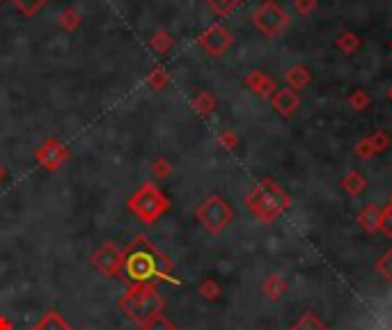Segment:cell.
<instances>
[{"mask_svg":"<svg viewBox=\"0 0 392 330\" xmlns=\"http://www.w3.org/2000/svg\"><path fill=\"white\" fill-rule=\"evenodd\" d=\"M124 273L135 282H147L149 278H170L172 264L170 259L156 250L144 236H138L133 243L129 245V250L124 252Z\"/></svg>","mask_w":392,"mask_h":330,"instance_id":"1","label":"cell"},{"mask_svg":"<svg viewBox=\"0 0 392 330\" xmlns=\"http://www.w3.org/2000/svg\"><path fill=\"white\" fill-rule=\"evenodd\" d=\"M248 213L252 218H257L259 223L273 225L289 206H292V197L285 188H280V184H275L273 179H261L254 184V188L248 192L243 199Z\"/></svg>","mask_w":392,"mask_h":330,"instance_id":"2","label":"cell"},{"mask_svg":"<svg viewBox=\"0 0 392 330\" xmlns=\"http://www.w3.org/2000/svg\"><path fill=\"white\" fill-rule=\"evenodd\" d=\"M165 298L151 282H135L127 294L120 298V309L131 321L142 326L151 316L163 314Z\"/></svg>","mask_w":392,"mask_h":330,"instance_id":"3","label":"cell"},{"mask_svg":"<svg viewBox=\"0 0 392 330\" xmlns=\"http://www.w3.org/2000/svg\"><path fill=\"white\" fill-rule=\"evenodd\" d=\"M127 206L135 218H140L142 223L151 225L170 209V199L156 184L147 182L127 199Z\"/></svg>","mask_w":392,"mask_h":330,"instance_id":"4","label":"cell"},{"mask_svg":"<svg viewBox=\"0 0 392 330\" xmlns=\"http://www.w3.org/2000/svg\"><path fill=\"white\" fill-rule=\"evenodd\" d=\"M195 218L209 234H220L223 230H227L234 220V209L225 197L209 195L197 204Z\"/></svg>","mask_w":392,"mask_h":330,"instance_id":"5","label":"cell"},{"mask_svg":"<svg viewBox=\"0 0 392 330\" xmlns=\"http://www.w3.org/2000/svg\"><path fill=\"white\" fill-rule=\"evenodd\" d=\"M252 23L266 39H275L289 28V14L275 0H264L252 12Z\"/></svg>","mask_w":392,"mask_h":330,"instance_id":"6","label":"cell"},{"mask_svg":"<svg viewBox=\"0 0 392 330\" xmlns=\"http://www.w3.org/2000/svg\"><path fill=\"white\" fill-rule=\"evenodd\" d=\"M232 41H234L232 32L227 30L223 23H213L197 34V46L202 48L206 55H211V58H220V55L232 46Z\"/></svg>","mask_w":392,"mask_h":330,"instance_id":"7","label":"cell"},{"mask_svg":"<svg viewBox=\"0 0 392 330\" xmlns=\"http://www.w3.org/2000/svg\"><path fill=\"white\" fill-rule=\"evenodd\" d=\"M34 158H37L41 168L58 170L69 161V149L60 140H55V138H46L37 147V151H34Z\"/></svg>","mask_w":392,"mask_h":330,"instance_id":"8","label":"cell"},{"mask_svg":"<svg viewBox=\"0 0 392 330\" xmlns=\"http://www.w3.org/2000/svg\"><path fill=\"white\" fill-rule=\"evenodd\" d=\"M92 264L94 268H99L103 275H115L124 264V252L115 243H103L99 250L92 254Z\"/></svg>","mask_w":392,"mask_h":330,"instance_id":"9","label":"cell"},{"mask_svg":"<svg viewBox=\"0 0 392 330\" xmlns=\"http://www.w3.org/2000/svg\"><path fill=\"white\" fill-rule=\"evenodd\" d=\"M271 103L273 108L278 110L280 117H285V120H289L296 110H298L301 106V96L294 92V89L289 87H282V89H275V94L271 96Z\"/></svg>","mask_w":392,"mask_h":330,"instance_id":"10","label":"cell"},{"mask_svg":"<svg viewBox=\"0 0 392 330\" xmlns=\"http://www.w3.org/2000/svg\"><path fill=\"white\" fill-rule=\"evenodd\" d=\"M243 82H246V87H250L254 94L264 96V99H266V96H273L275 89H278V85H275V80L271 78V76L264 74V72H259V69H252V72H248Z\"/></svg>","mask_w":392,"mask_h":330,"instance_id":"11","label":"cell"},{"mask_svg":"<svg viewBox=\"0 0 392 330\" xmlns=\"http://www.w3.org/2000/svg\"><path fill=\"white\" fill-rule=\"evenodd\" d=\"M285 80L289 89L301 92V89H305L309 82H312V72H309L305 65H292L285 72Z\"/></svg>","mask_w":392,"mask_h":330,"instance_id":"12","label":"cell"},{"mask_svg":"<svg viewBox=\"0 0 392 330\" xmlns=\"http://www.w3.org/2000/svg\"><path fill=\"white\" fill-rule=\"evenodd\" d=\"M358 225L364 234H376L381 232V206L367 204L364 209L358 213Z\"/></svg>","mask_w":392,"mask_h":330,"instance_id":"13","label":"cell"},{"mask_svg":"<svg viewBox=\"0 0 392 330\" xmlns=\"http://www.w3.org/2000/svg\"><path fill=\"white\" fill-rule=\"evenodd\" d=\"M287 289H289L287 280L282 278V275L273 273V275H268V278H266L264 287H261V292H264V296H266L268 300H280L282 296L287 294Z\"/></svg>","mask_w":392,"mask_h":330,"instance_id":"14","label":"cell"},{"mask_svg":"<svg viewBox=\"0 0 392 330\" xmlns=\"http://www.w3.org/2000/svg\"><path fill=\"white\" fill-rule=\"evenodd\" d=\"M340 184H342L344 192H349L351 197H358L360 192H364V188H367V179H364L358 170L347 172V175L342 177Z\"/></svg>","mask_w":392,"mask_h":330,"instance_id":"15","label":"cell"},{"mask_svg":"<svg viewBox=\"0 0 392 330\" xmlns=\"http://www.w3.org/2000/svg\"><path fill=\"white\" fill-rule=\"evenodd\" d=\"M32 330H74V328L69 326L67 319L60 312H53L51 309V312H46L37 323H34Z\"/></svg>","mask_w":392,"mask_h":330,"instance_id":"16","label":"cell"},{"mask_svg":"<svg viewBox=\"0 0 392 330\" xmlns=\"http://www.w3.org/2000/svg\"><path fill=\"white\" fill-rule=\"evenodd\" d=\"M190 106L199 117H209V115H213V110H216V96L211 92H197L193 96Z\"/></svg>","mask_w":392,"mask_h":330,"instance_id":"17","label":"cell"},{"mask_svg":"<svg viewBox=\"0 0 392 330\" xmlns=\"http://www.w3.org/2000/svg\"><path fill=\"white\" fill-rule=\"evenodd\" d=\"M287 330H330V326L326 321H321L314 312H305L303 316H298V319H296Z\"/></svg>","mask_w":392,"mask_h":330,"instance_id":"18","label":"cell"},{"mask_svg":"<svg viewBox=\"0 0 392 330\" xmlns=\"http://www.w3.org/2000/svg\"><path fill=\"white\" fill-rule=\"evenodd\" d=\"M172 46H175V37L168 32V30H156L154 34L149 37V48L158 55H165L172 51Z\"/></svg>","mask_w":392,"mask_h":330,"instance_id":"19","label":"cell"},{"mask_svg":"<svg viewBox=\"0 0 392 330\" xmlns=\"http://www.w3.org/2000/svg\"><path fill=\"white\" fill-rule=\"evenodd\" d=\"M58 23H60V28L65 32H74V30H78V28H80L83 16H80L78 10H74V7H65V10L60 12V16H58Z\"/></svg>","mask_w":392,"mask_h":330,"instance_id":"20","label":"cell"},{"mask_svg":"<svg viewBox=\"0 0 392 330\" xmlns=\"http://www.w3.org/2000/svg\"><path fill=\"white\" fill-rule=\"evenodd\" d=\"M360 37H358L356 32H351V30H344V32H340V37L335 39V46L340 48V51L344 53V55H353L358 48H360Z\"/></svg>","mask_w":392,"mask_h":330,"instance_id":"21","label":"cell"},{"mask_svg":"<svg viewBox=\"0 0 392 330\" xmlns=\"http://www.w3.org/2000/svg\"><path fill=\"white\" fill-rule=\"evenodd\" d=\"M168 82H170V74L165 72L163 67H154L147 74V87H151L154 92H161V89H165V87H168Z\"/></svg>","mask_w":392,"mask_h":330,"instance_id":"22","label":"cell"},{"mask_svg":"<svg viewBox=\"0 0 392 330\" xmlns=\"http://www.w3.org/2000/svg\"><path fill=\"white\" fill-rule=\"evenodd\" d=\"M10 3L17 7L25 19H32V16H37V12L48 3V0H10Z\"/></svg>","mask_w":392,"mask_h":330,"instance_id":"23","label":"cell"},{"mask_svg":"<svg viewBox=\"0 0 392 330\" xmlns=\"http://www.w3.org/2000/svg\"><path fill=\"white\" fill-rule=\"evenodd\" d=\"M376 273L381 275L385 282H390L392 285V248L390 250H385L381 257L376 259Z\"/></svg>","mask_w":392,"mask_h":330,"instance_id":"24","label":"cell"},{"mask_svg":"<svg viewBox=\"0 0 392 330\" xmlns=\"http://www.w3.org/2000/svg\"><path fill=\"white\" fill-rule=\"evenodd\" d=\"M140 330H177V326L165 314H156V316H151L149 321H144Z\"/></svg>","mask_w":392,"mask_h":330,"instance_id":"25","label":"cell"},{"mask_svg":"<svg viewBox=\"0 0 392 330\" xmlns=\"http://www.w3.org/2000/svg\"><path fill=\"white\" fill-rule=\"evenodd\" d=\"M369 103H371V96H369V92H364V89H356V92H351V96H349V106L358 110V113L367 110Z\"/></svg>","mask_w":392,"mask_h":330,"instance_id":"26","label":"cell"},{"mask_svg":"<svg viewBox=\"0 0 392 330\" xmlns=\"http://www.w3.org/2000/svg\"><path fill=\"white\" fill-rule=\"evenodd\" d=\"M206 3H209V7L218 16H227V14H232L241 5V0H206Z\"/></svg>","mask_w":392,"mask_h":330,"instance_id":"27","label":"cell"},{"mask_svg":"<svg viewBox=\"0 0 392 330\" xmlns=\"http://www.w3.org/2000/svg\"><path fill=\"white\" fill-rule=\"evenodd\" d=\"M353 151H356V156H358V158H362V161H369V158H374V156H376V149H374V144H371L369 135H367V138H362V140H358V142H356V147H353Z\"/></svg>","mask_w":392,"mask_h":330,"instance_id":"28","label":"cell"},{"mask_svg":"<svg viewBox=\"0 0 392 330\" xmlns=\"http://www.w3.org/2000/svg\"><path fill=\"white\" fill-rule=\"evenodd\" d=\"M216 142H218V147H223V149H227V151H232V149H237V147H239V135L234 133V131L225 129V131H220V133H218Z\"/></svg>","mask_w":392,"mask_h":330,"instance_id":"29","label":"cell"},{"mask_svg":"<svg viewBox=\"0 0 392 330\" xmlns=\"http://www.w3.org/2000/svg\"><path fill=\"white\" fill-rule=\"evenodd\" d=\"M369 140H371V144H374V149H376V154H383V151H388L390 149V135L385 133V131H374V133L369 135Z\"/></svg>","mask_w":392,"mask_h":330,"instance_id":"30","label":"cell"},{"mask_svg":"<svg viewBox=\"0 0 392 330\" xmlns=\"http://www.w3.org/2000/svg\"><path fill=\"white\" fill-rule=\"evenodd\" d=\"M199 294H202V298H206V300H216V298H220V287H218V282L204 280L202 285H199Z\"/></svg>","mask_w":392,"mask_h":330,"instance_id":"31","label":"cell"},{"mask_svg":"<svg viewBox=\"0 0 392 330\" xmlns=\"http://www.w3.org/2000/svg\"><path fill=\"white\" fill-rule=\"evenodd\" d=\"M151 172H154V175L158 177V179H165V177H170L172 175V165H170V161L168 158H156L154 161V165H151Z\"/></svg>","mask_w":392,"mask_h":330,"instance_id":"32","label":"cell"},{"mask_svg":"<svg viewBox=\"0 0 392 330\" xmlns=\"http://www.w3.org/2000/svg\"><path fill=\"white\" fill-rule=\"evenodd\" d=\"M381 232L388 239H392V204L383 206V209H381Z\"/></svg>","mask_w":392,"mask_h":330,"instance_id":"33","label":"cell"},{"mask_svg":"<svg viewBox=\"0 0 392 330\" xmlns=\"http://www.w3.org/2000/svg\"><path fill=\"white\" fill-rule=\"evenodd\" d=\"M316 10V0H294V12L298 16H307Z\"/></svg>","mask_w":392,"mask_h":330,"instance_id":"34","label":"cell"},{"mask_svg":"<svg viewBox=\"0 0 392 330\" xmlns=\"http://www.w3.org/2000/svg\"><path fill=\"white\" fill-rule=\"evenodd\" d=\"M7 177V170H5V165L0 163V182H3V179Z\"/></svg>","mask_w":392,"mask_h":330,"instance_id":"35","label":"cell"},{"mask_svg":"<svg viewBox=\"0 0 392 330\" xmlns=\"http://www.w3.org/2000/svg\"><path fill=\"white\" fill-rule=\"evenodd\" d=\"M388 99L392 101V87H390V92H388Z\"/></svg>","mask_w":392,"mask_h":330,"instance_id":"36","label":"cell"},{"mask_svg":"<svg viewBox=\"0 0 392 330\" xmlns=\"http://www.w3.org/2000/svg\"><path fill=\"white\" fill-rule=\"evenodd\" d=\"M388 204H392V195H390V202H388Z\"/></svg>","mask_w":392,"mask_h":330,"instance_id":"37","label":"cell"},{"mask_svg":"<svg viewBox=\"0 0 392 330\" xmlns=\"http://www.w3.org/2000/svg\"><path fill=\"white\" fill-rule=\"evenodd\" d=\"M390 51H392V41H390Z\"/></svg>","mask_w":392,"mask_h":330,"instance_id":"38","label":"cell"},{"mask_svg":"<svg viewBox=\"0 0 392 330\" xmlns=\"http://www.w3.org/2000/svg\"><path fill=\"white\" fill-rule=\"evenodd\" d=\"M390 330H392V328H390Z\"/></svg>","mask_w":392,"mask_h":330,"instance_id":"39","label":"cell"}]
</instances>
